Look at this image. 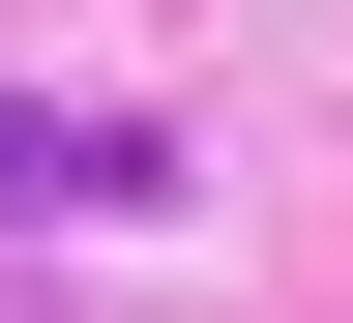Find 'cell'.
Listing matches in <instances>:
<instances>
[{
  "label": "cell",
  "instance_id": "cell-1",
  "mask_svg": "<svg viewBox=\"0 0 353 323\" xmlns=\"http://www.w3.org/2000/svg\"><path fill=\"white\" fill-rule=\"evenodd\" d=\"M148 176H176L148 118H0V206H148Z\"/></svg>",
  "mask_w": 353,
  "mask_h": 323
}]
</instances>
